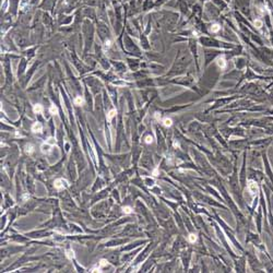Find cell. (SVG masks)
<instances>
[{
  "label": "cell",
  "instance_id": "10",
  "mask_svg": "<svg viewBox=\"0 0 273 273\" xmlns=\"http://www.w3.org/2000/svg\"><path fill=\"white\" fill-rule=\"evenodd\" d=\"M83 103H84V100H83V97L81 96H77L75 98H74V104L77 106H82L83 105Z\"/></svg>",
  "mask_w": 273,
  "mask_h": 273
},
{
  "label": "cell",
  "instance_id": "19",
  "mask_svg": "<svg viewBox=\"0 0 273 273\" xmlns=\"http://www.w3.org/2000/svg\"><path fill=\"white\" fill-rule=\"evenodd\" d=\"M105 46L107 47V48H109V47L111 46V42H110V40H106V42H105Z\"/></svg>",
  "mask_w": 273,
  "mask_h": 273
},
{
  "label": "cell",
  "instance_id": "11",
  "mask_svg": "<svg viewBox=\"0 0 273 273\" xmlns=\"http://www.w3.org/2000/svg\"><path fill=\"white\" fill-rule=\"evenodd\" d=\"M122 213H125V214H131L132 213V208L131 207H122Z\"/></svg>",
  "mask_w": 273,
  "mask_h": 273
},
{
  "label": "cell",
  "instance_id": "1",
  "mask_svg": "<svg viewBox=\"0 0 273 273\" xmlns=\"http://www.w3.org/2000/svg\"><path fill=\"white\" fill-rule=\"evenodd\" d=\"M67 186H68V181L66 179H63V178H58V179H56L54 182V187L56 188V189H58V190H61V189L66 188Z\"/></svg>",
  "mask_w": 273,
  "mask_h": 273
},
{
  "label": "cell",
  "instance_id": "13",
  "mask_svg": "<svg viewBox=\"0 0 273 273\" xmlns=\"http://www.w3.org/2000/svg\"><path fill=\"white\" fill-rule=\"evenodd\" d=\"M197 240V235L196 234H190L189 236H188V242H196Z\"/></svg>",
  "mask_w": 273,
  "mask_h": 273
},
{
  "label": "cell",
  "instance_id": "3",
  "mask_svg": "<svg viewBox=\"0 0 273 273\" xmlns=\"http://www.w3.org/2000/svg\"><path fill=\"white\" fill-rule=\"evenodd\" d=\"M32 131H33L34 133H40V132L43 131V125H42L40 122H35V123H33V126H32Z\"/></svg>",
  "mask_w": 273,
  "mask_h": 273
},
{
  "label": "cell",
  "instance_id": "18",
  "mask_svg": "<svg viewBox=\"0 0 273 273\" xmlns=\"http://www.w3.org/2000/svg\"><path fill=\"white\" fill-rule=\"evenodd\" d=\"M67 257H68L69 259H72V258H74V252H73V250H67Z\"/></svg>",
  "mask_w": 273,
  "mask_h": 273
},
{
  "label": "cell",
  "instance_id": "21",
  "mask_svg": "<svg viewBox=\"0 0 273 273\" xmlns=\"http://www.w3.org/2000/svg\"><path fill=\"white\" fill-rule=\"evenodd\" d=\"M154 117H155V119H156V120H159V119H161V114H159V113H155Z\"/></svg>",
  "mask_w": 273,
  "mask_h": 273
},
{
  "label": "cell",
  "instance_id": "16",
  "mask_svg": "<svg viewBox=\"0 0 273 273\" xmlns=\"http://www.w3.org/2000/svg\"><path fill=\"white\" fill-rule=\"evenodd\" d=\"M108 264V262L106 261V260H104V259H102L100 262H98V268H103V267H106V265Z\"/></svg>",
  "mask_w": 273,
  "mask_h": 273
},
{
  "label": "cell",
  "instance_id": "15",
  "mask_svg": "<svg viewBox=\"0 0 273 273\" xmlns=\"http://www.w3.org/2000/svg\"><path fill=\"white\" fill-rule=\"evenodd\" d=\"M253 24H255V26H256L257 29H261V26L263 25V22H262L261 20H255V22H253Z\"/></svg>",
  "mask_w": 273,
  "mask_h": 273
},
{
  "label": "cell",
  "instance_id": "7",
  "mask_svg": "<svg viewBox=\"0 0 273 273\" xmlns=\"http://www.w3.org/2000/svg\"><path fill=\"white\" fill-rule=\"evenodd\" d=\"M43 106L40 105V104H36V105H34V107H33V111H34L35 114H42L43 113Z\"/></svg>",
  "mask_w": 273,
  "mask_h": 273
},
{
  "label": "cell",
  "instance_id": "2",
  "mask_svg": "<svg viewBox=\"0 0 273 273\" xmlns=\"http://www.w3.org/2000/svg\"><path fill=\"white\" fill-rule=\"evenodd\" d=\"M248 191H249L250 194H252V196L257 194H258V191H259L258 185H257L255 181H250L249 184H248Z\"/></svg>",
  "mask_w": 273,
  "mask_h": 273
},
{
  "label": "cell",
  "instance_id": "22",
  "mask_svg": "<svg viewBox=\"0 0 273 273\" xmlns=\"http://www.w3.org/2000/svg\"><path fill=\"white\" fill-rule=\"evenodd\" d=\"M157 174H159V169L155 168V169L153 171V175H154V176H157Z\"/></svg>",
  "mask_w": 273,
  "mask_h": 273
},
{
  "label": "cell",
  "instance_id": "14",
  "mask_svg": "<svg viewBox=\"0 0 273 273\" xmlns=\"http://www.w3.org/2000/svg\"><path fill=\"white\" fill-rule=\"evenodd\" d=\"M49 113H50V114H53V115L58 114V108L56 107L55 105H51L50 108H49Z\"/></svg>",
  "mask_w": 273,
  "mask_h": 273
},
{
  "label": "cell",
  "instance_id": "6",
  "mask_svg": "<svg viewBox=\"0 0 273 273\" xmlns=\"http://www.w3.org/2000/svg\"><path fill=\"white\" fill-rule=\"evenodd\" d=\"M24 151H25V153H26V154H32L33 152L35 151L34 145L32 144V143H29V144H26V145H25V148H24Z\"/></svg>",
  "mask_w": 273,
  "mask_h": 273
},
{
  "label": "cell",
  "instance_id": "20",
  "mask_svg": "<svg viewBox=\"0 0 273 273\" xmlns=\"http://www.w3.org/2000/svg\"><path fill=\"white\" fill-rule=\"evenodd\" d=\"M259 8H260V12H261V13H264V12H265V7L264 6H262V4H261Z\"/></svg>",
  "mask_w": 273,
  "mask_h": 273
},
{
  "label": "cell",
  "instance_id": "9",
  "mask_svg": "<svg viewBox=\"0 0 273 273\" xmlns=\"http://www.w3.org/2000/svg\"><path fill=\"white\" fill-rule=\"evenodd\" d=\"M115 116H116V109H110L107 114V120L108 121H111V119H113Z\"/></svg>",
  "mask_w": 273,
  "mask_h": 273
},
{
  "label": "cell",
  "instance_id": "4",
  "mask_svg": "<svg viewBox=\"0 0 273 273\" xmlns=\"http://www.w3.org/2000/svg\"><path fill=\"white\" fill-rule=\"evenodd\" d=\"M50 148H51V144L46 141L45 143H43V144H42V146H40V150H42V152H43V153L47 154V153H49V152H50V150H51Z\"/></svg>",
  "mask_w": 273,
  "mask_h": 273
},
{
  "label": "cell",
  "instance_id": "17",
  "mask_svg": "<svg viewBox=\"0 0 273 273\" xmlns=\"http://www.w3.org/2000/svg\"><path fill=\"white\" fill-rule=\"evenodd\" d=\"M144 142L146 143V144H151L152 142H153V138H152L151 136H148L146 138L144 139Z\"/></svg>",
  "mask_w": 273,
  "mask_h": 273
},
{
  "label": "cell",
  "instance_id": "12",
  "mask_svg": "<svg viewBox=\"0 0 273 273\" xmlns=\"http://www.w3.org/2000/svg\"><path fill=\"white\" fill-rule=\"evenodd\" d=\"M221 30V26L219 25V24H213V25L211 26V29L210 31L212 32V33H217V32Z\"/></svg>",
  "mask_w": 273,
  "mask_h": 273
},
{
  "label": "cell",
  "instance_id": "23",
  "mask_svg": "<svg viewBox=\"0 0 273 273\" xmlns=\"http://www.w3.org/2000/svg\"><path fill=\"white\" fill-rule=\"evenodd\" d=\"M174 146H177V148H179V143H177V142H174Z\"/></svg>",
  "mask_w": 273,
  "mask_h": 273
},
{
  "label": "cell",
  "instance_id": "5",
  "mask_svg": "<svg viewBox=\"0 0 273 273\" xmlns=\"http://www.w3.org/2000/svg\"><path fill=\"white\" fill-rule=\"evenodd\" d=\"M216 63H217V66H219L221 69H224L225 67H226V60H225L224 57L217 58V60H216Z\"/></svg>",
  "mask_w": 273,
  "mask_h": 273
},
{
  "label": "cell",
  "instance_id": "8",
  "mask_svg": "<svg viewBox=\"0 0 273 273\" xmlns=\"http://www.w3.org/2000/svg\"><path fill=\"white\" fill-rule=\"evenodd\" d=\"M172 125H173V120H172L171 118L166 117V118H164V119H163V126H164V127L168 128V127H171Z\"/></svg>",
  "mask_w": 273,
  "mask_h": 273
}]
</instances>
